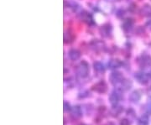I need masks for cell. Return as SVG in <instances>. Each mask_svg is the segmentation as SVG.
<instances>
[{"label":"cell","mask_w":151,"mask_h":125,"mask_svg":"<svg viewBox=\"0 0 151 125\" xmlns=\"http://www.w3.org/2000/svg\"><path fill=\"white\" fill-rule=\"evenodd\" d=\"M138 64L142 68H146L151 65V56L149 55H142L138 59Z\"/></svg>","instance_id":"obj_3"},{"label":"cell","mask_w":151,"mask_h":125,"mask_svg":"<svg viewBox=\"0 0 151 125\" xmlns=\"http://www.w3.org/2000/svg\"><path fill=\"white\" fill-rule=\"evenodd\" d=\"M70 115L74 119H78L82 117V110H81V106L76 105L71 108L70 110Z\"/></svg>","instance_id":"obj_6"},{"label":"cell","mask_w":151,"mask_h":125,"mask_svg":"<svg viewBox=\"0 0 151 125\" xmlns=\"http://www.w3.org/2000/svg\"><path fill=\"white\" fill-rule=\"evenodd\" d=\"M91 47L96 51H101L105 48V44L99 40H95L91 43Z\"/></svg>","instance_id":"obj_8"},{"label":"cell","mask_w":151,"mask_h":125,"mask_svg":"<svg viewBox=\"0 0 151 125\" xmlns=\"http://www.w3.org/2000/svg\"><path fill=\"white\" fill-rule=\"evenodd\" d=\"M110 29H111L110 26H103V27L102 28V29H101V31H102V34L105 35L104 34H108V35H109V34H110Z\"/></svg>","instance_id":"obj_20"},{"label":"cell","mask_w":151,"mask_h":125,"mask_svg":"<svg viewBox=\"0 0 151 125\" xmlns=\"http://www.w3.org/2000/svg\"><path fill=\"white\" fill-rule=\"evenodd\" d=\"M135 79L138 81V82H139L140 84H146L149 82V77L150 75L146 74L143 71H139L135 74Z\"/></svg>","instance_id":"obj_5"},{"label":"cell","mask_w":151,"mask_h":125,"mask_svg":"<svg viewBox=\"0 0 151 125\" xmlns=\"http://www.w3.org/2000/svg\"><path fill=\"white\" fill-rule=\"evenodd\" d=\"M141 14L145 17H150L151 18V5L150 4H145L142 7L140 11Z\"/></svg>","instance_id":"obj_12"},{"label":"cell","mask_w":151,"mask_h":125,"mask_svg":"<svg viewBox=\"0 0 151 125\" xmlns=\"http://www.w3.org/2000/svg\"><path fill=\"white\" fill-rule=\"evenodd\" d=\"M122 65H123L122 61L119 60V59H112L109 60V62L108 63V67L110 70H116Z\"/></svg>","instance_id":"obj_9"},{"label":"cell","mask_w":151,"mask_h":125,"mask_svg":"<svg viewBox=\"0 0 151 125\" xmlns=\"http://www.w3.org/2000/svg\"><path fill=\"white\" fill-rule=\"evenodd\" d=\"M124 76L123 74L119 71H113L111 73V75L109 76V80L110 82L113 84V86H116V85H119L121 82L124 81Z\"/></svg>","instance_id":"obj_2"},{"label":"cell","mask_w":151,"mask_h":125,"mask_svg":"<svg viewBox=\"0 0 151 125\" xmlns=\"http://www.w3.org/2000/svg\"><path fill=\"white\" fill-rule=\"evenodd\" d=\"M109 101L112 106H117L120 101V93L118 91H113L109 96Z\"/></svg>","instance_id":"obj_7"},{"label":"cell","mask_w":151,"mask_h":125,"mask_svg":"<svg viewBox=\"0 0 151 125\" xmlns=\"http://www.w3.org/2000/svg\"><path fill=\"white\" fill-rule=\"evenodd\" d=\"M150 76L151 77V71H150Z\"/></svg>","instance_id":"obj_25"},{"label":"cell","mask_w":151,"mask_h":125,"mask_svg":"<svg viewBox=\"0 0 151 125\" xmlns=\"http://www.w3.org/2000/svg\"><path fill=\"white\" fill-rule=\"evenodd\" d=\"M149 124H150V119L147 114L142 115L137 122V125H149Z\"/></svg>","instance_id":"obj_14"},{"label":"cell","mask_w":151,"mask_h":125,"mask_svg":"<svg viewBox=\"0 0 151 125\" xmlns=\"http://www.w3.org/2000/svg\"><path fill=\"white\" fill-rule=\"evenodd\" d=\"M141 99V93L139 91H134L133 93H131L129 95V100L132 103H138Z\"/></svg>","instance_id":"obj_11"},{"label":"cell","mask_w":151,"mask_h":125,"mask_svg":"<svg viewBox=\"0 0 151 125\" xmlns=\"http://www.w3.org/2000/svg\"><path fill=\"white\" fill-rule=\"evenodd\" d=\"M74 35L72 33H70V31H66L64 34V42L65 43H71L74 40Z\"/></svg>","instance_id":"obj_16"},{"label":"cell","mask_w":151,"mask_h":125,"mask_svg":"<svg viewBox=\"0 0 151 125\" xmlns=\"http://www.w3.org/2000/svg\"><path fill=\"white\" fill-rule=\"evenodd\" d=\"M120 84H121V90L123 91H128L132 87V82L128 79H124V81Z\"/></svg>","instance_id":"obj_15"},{"label":"cell","mask_w":151,"mask_h":125,"mask_svg":"<svg viewBox=\"0 0 151 125\" xmlns=\"http://www.w3.org/2000/svg\"><path fill=\"white\" fill-rule=\"evenodd\" d=\"M69 58L71 60H77L81 57V52L76 49H72L69 51Z\"/></svg>","instance_id":"obj_10"},{"label":"cell","mask_w":151,"mask_h":125,"mask_svg":"<svg viewBox=\"0 0 151 125\" xmlns=\"http://www.w3.org/2000/svg\"><path fill=\"white\" fill-rule=\"evenodd\" d=\"M82 19L85 22H86V23L90 24L91 22H92V17L91 14H87V13H84V14H82Z\"/></svg>","instance_id":"obj_19"},{"label":"cell","mask_w":151,"mask_h":125,"mask_svg":"<svg viewBox=\"0 0 151 125\" xmlns=\"http://www.w3.org/2000/svg\"><path fill=\"white\" fill-rule=\"evenodd\" d=\"M119 125H131V122L129 119H123L120 121Z\"/></svg>","instance_id":"obj_22"},{"label":"cell","mask_w":151,"mask_h":125,"mask_svg":"<svg viewBox=\"0 0 151 125\" xmlns=\"http://www.w3.org/2000/svg\"><path fill=\"white\" fill-rule=\"evenodd\" d=\"M81 125H87V124H81Z\"/></svg>","instance_id":"obj_26"},{"label":"cell","mask_w":151,"mask_h":125,"mask_svg":"<svg viewBox=\"0 0 151 125\" xmlns=\"http://www.w3.org/2000/svg\"><path fill=\"white\" fill-rule=\"evenodd\" d=\"M146 26L149 28V29H151V19L150 20H149V21L146 23Z\"/></svg>","instance_id":"obj_24"},{"label":"cell","mask_w":151,"mask_h":125,"mask_svg":"<svg viewBox=\"0 0 151 125\" xmlns=\"http://www.w3.org/2000/svg\"><path fill=\"white\" fill-rule=\"evenodd\" d=\"M71 108H72V107L70 106L69 103H67V102H64V104H63V109H64V112H70Z\"/></svg>","instance_id":"obj_21"},{"label":"cell","mask_w":151,"mask_h":125,"mask_svg":"<svg viewBox=\"0 0 151 125\" xmlns=\"http://www.w3.org/2000/svg\"><path fill=\"white\" fill-rule=\"evenodd\" d=\"M92 91H94V92H96V93L103 94V93H105L107 92V90H108V86H107V84L105 83V82L100 81L99 82L96 83L95 85H93L92 87Z\"/></svg>","instance_id":"obj_4"},{"label":"cell","mask_w":151,"mask_h":125,"mask_svg":"<svg viewBox=\"0 0 151 125\" xmlns=\"http://www.w3.org/2000/svg\"><path fill=\"white\" fill-rule=\"evenodd\" d=\"M93 67H94V70L96 71H97V72H99V73H102V72H103V71H105L104 65H103L101 62H99V61L94 62Z\"/></svg>","instance_id":"obj_17"},{"label":"cell","mask_w":151,"mask_h":125,"mask_svg":"<svg viewBox=\"0 0 151 125\" xmlns=\"http://www.w3.org/2000/svg\"><path fill=\"white\" fill-rule=\"evenodd\" d=\"M146 110L149 114H151V98L149 100V103L147 104V108H146Z\"/></svg>","instance_id":"obj_23"},{"label":"cell","mask_w":151,"mask_h":125,"mask_svg":"<svg viewBox=\"0 0 151 125\" xmlns=\"http://www.w3.org/2000/svg\"><path fill=\"white\" fill-rule=\"evenodd\" d=\"M133 27V21L132 19H127L126 21H124L123 24V29L125 31H129L130 29Z\"/></svg>","instance_id":"obj_18"},{"label":"cell","mask_w":151,"mask_h":125,"mask_svg":"<svg viewBox=\"0 0 151 125\" xmlns=\"http://www.w3.org/2000/svg\"><path fill=\"white\" fill-rule=\"evenodd\" d=\"M124 111V108L121 106H113L112 109L110 110V114L113 117H118L122 112Z\"/></svg>","instance_id":"obj_13"},{"label":"cell","mask_w":151,"mask_h":125,"mask_svg":"<svg viewBox=\"0 0 151 125\" xmlns=\"http://www.w3.org/2000/svg\"><path fill=\"white\" fill-rule=\"evenodd\" d=\"M76 71H77L78 76L81 77V78L87 77L88 75H89V71H90L88 63L86 61H85V60H82L81 63L78 65V66H77Z\"/></svg>","instance_id":"obj_1"}]
</instances>
